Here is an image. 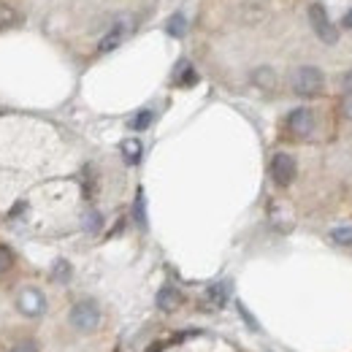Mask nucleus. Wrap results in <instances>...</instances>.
I'll list each match as a JSON object with an SVG mask.
<instances>
[{
	"label": "nucleus",
	"instance_id": "20",
	"mask_svg": "<svg viewBox=\"0 0 352 352\" xmlns=\"http://www.w3.org/2000/svg\"><path fill=\"white\" fill-rule=\"evenodd\" d=\"M8 352H36V344L33 342H16Z\"/></svg>",
	"mask_w": 352,
	"mask_h": 352
},
{
	"label": "nucleus",
	"instance_id": "18",
	"mask_svg": "<svg viewBox=\"0 0 352 352\" xmlns=\"http://www.w3.org/2000/svg\"><path fill=\"white\" fill-rule=\"evenodd\" d=\"M11 265H14V252H11L6 244H0V276L8 274Z\"/></svg>",
	"mask_w": 352,
	"mask_h": 352
},
{
	"label": "nucleus",
	"instance_id": "22",
	"mask_svg": "<svg viewBox=\"0 0 352 352\" xmlns=\"http://www.w3.org/2000/svg\"><path fill=\"white\" fill-rule=\"evenodd\" d=\"M342 114H344L347 120H352V95H347V98L342 100Z\"/></svg>",
	"mask_w": 352,
	"mask_h": 352
},
{
	"label": "nucleus",
	"instance_id": "10",
	"mask_svg": "<svg viewBox=\"0 0 352 352\" xmlns=\"http://www.w3.org/2000/svg\"><path fill=\"white\" fill-rule=\"evenodd\" d=\"M19 22H22V16H19L16 6H11V3H0V33L16 28Z\"/></svg>",
	"mask_w": 352,
	"mask_h": 352
},
{
	"label": "nucleus",
	"instance_id": "16",
	"mask_svg": "<svg viewBox=\"0 0 352 352\" xmlns=\"http://www.w3.org/2000/svg\"><path fill=\"white\" fill-rule=\"evenodd\" d=\"M331 239H333V244H339V247H352V228H347V225L333 228V230H331Z\"/></svg>",
	"mask_w": 352,
	"mask_h": 352
},
{
	"label": "nucleus",
	"instance_id": "14",
	"mask_svg": "<svg viewBox=\"0 0 352 352\" xmlns=\"http://www.w3.org/2000/svg\"><path fill=\"white\" fill-rule=\"evenodd\" d=\"M184 30H187V19H184V14H174V16H168V22H166V33H168L171 38H182V36H184Z\"/></svg>",
	"mask_w": 352,
	"mask_h": 352
},
{
	"label": "nucleus",
	"instance_id": "23",
	"mask_svg": "<svg viewBox=\"0 0 352 352\" xmlns=\"http://www.w3.org/2000/svg\"><path fill=\"white\" fill-rule=\"evenodd\" d=\"M342 89H344L347 95H352V68L342 76Z\"/></svg>",
	"mask_w": 352,
	"mask_h": 352
},
{
	"label": "nucleus",
	"instance_id": "8",
	"mask_svg": "<svg viewBox=\"0 0 352 352\" xmlns=\"http://www.w3.org/2000/svg\"><path fill=\"white\" fill-rule=\"evenodd\" d=\"M182 293L171 287V285H166V287H160V293H157V309L160 311H166V314H174L176 309L182 307Z\"/></svg>",
	"mask_w": 352,
	"mask_h": 352
},
{
	"label": "nucleus",
	"instance_id": "15",
	"mask_svg": "<svg viewBox=\"0 0 352 352\" xmlns=\"http://www.w3.org/2000/svg\"><path fill=\"white\" fill-rule=\"evenodd\" d=\"M152 120H155V114H152L149 109H141V111L131 120V128L133 131H146V128L152 125Z\"/></svg>",
	"mask_w": 352,
	"mask_h": 352
},
{
	"label": "nucleus",
	"instance_id": "3",
	"mask_svg": "<svg viewBox=\"0 0 352 352\" xmlns=\"http://www.w3.org/2000/svg\"><path fill=\"white\" fill-rule=\"evenodd\" d=\"M268 174L274 179L276 187H290L293 179L298 174V166H296V157L287 155V152H276L271 157V166H268Z\"/></svg>",
	"mask_w": 352,
	"mask_h": 352
},
{
	"label": "nucleus",
	"instance_id": "12",
	"mask_svg": "<svg viewBox=\"0 0 352 352\" xmlns=\"http://www.w3.org/2000/svg\"><path fill=\"white\" fill-rule=\"evenodd\" d=\"M225 301H228V287L217 282V285H212L209 290H206V307L209 309H220L225 307Z\"/></svg>",
	"mask_w": 352,
	"mask_h": 352
},
{
	"label": "nucleus",
	"instance_id": "21",
	"mask_svg": "<svg viewBox=\"0 0 352 352\" xmlns=\"http://www.w3.org/2000/svg\"><path fill=\"white\" fill-rule=\"evenodd\" d=\"M98 228H100V214L89 212L87 214V230H98Z\"/></svg>",
	"mask_w": 352,
	"mask_h": 352
},
{
	"label": "nucleus",
	"instance_id": "9",
	"mask_svg": "<svg viewBox=\"0 0 352 352\" xmlns=\"http://www.w3.org/2000/svg\"><path fill=\"white\" fill-rule=\"evenodd\" d=\"M252 85L255 87H261L263 92H274L276 89V71L274 68H268V65H261V68H255L252 71Z\"/></svg>",
	"mask_w": 352,
	"mask_h": 352
},
{
	"label": "nucleus",
	"instance_id": "13",
	"mask_svg": "<svg viewBox=\"0 0 352 352\" xmlns=\"http://www.w3.org/2000/svg\"><path fill=\"white\" fill-rule=\"evenodd\" d=\"M141 155H144V146H141L138 138H125V141H122V157H125L131 166H135V163L141 160Z\"/></svg>",
	"mask_w": 352,
	"mask_h": 352
},
{
	"label": "nucleus",
	"instance_id": "19",
	"mask_svg": "<svg viewBox=\"0 0 352 352\" xmlns=\"http://www.w3.org/2000/svg\"><path fill=\"white\" fill-rule=\"evenodd\" d=\"M135 222L141 225V228H146V212H144V192L138 190V195H135Z\"/></svg>",
	"mask_w": 352,
	"mask_h": 352
},
{
	"label": "nucleus",
	"instance_id": "4",
	"mask_svg": "<svg viewBox=\"0 0 352 352\" xmlns=\"http://www.w3.org/2000/svg\"><path fill=\"white\" fill-rule=\"evenodd\" d=\"M309 25H311L314 36H317L322 44H336V41H339V30L333 28V22L328 19V14H325V8H322L320 3L309 6Z\"/></svg>",
	"mask_w": 352,
	"mask_h": 352
},
{
	"label": "nucleus",
	"instance_id": "11",
	"mask_svg": "<svg viewBox=\"0 0 352 352\" xmlns=\"http://www.w3.org/2000/svg\"><path fill=\"white\" fill-rule=\"evenodd\" d=\"M174 82L179 87H192L195 82H198V74H195V68L187 63V60H182L179 65H176V76Z\"/></svg>",
	"mask_w": 352,
	"mask_h": 352
},
{
	"label": "nucleus",
	"instance_id": "25",
	"mask_svg": "<svg viewBox=\"0 0 352 352\" xmlns=\"http://www.w3.org/2000/svg\"><path fill=\"white\" fill-rule=\"evenodd\" d=\"M146 352H163V342H155V344H152Z\"/></svg>",
	"mask_w": 352,
	"mask_h": 352
},
{
	"label": "nucleus",
	"instance_id": "1",
	"mask_svg": "<svg viewBox=\"0 0 352 352\" xmlns=\"http://www.w3.org/2000/svg\"><path fill=\"white\" fill-rule=\"evenodd\" d=\"M290 89L298 98H317L325 89V74L320 68H314V65H298L290 74Z\"/></svg>",
	"mask_w": 352,
	"mask_h": 352
},
{
	"label": "nucleus",
	"instance_id": "24",
	"mask_svg": "<svg viewBox=\"0 0 352 352\" xmlns=\"http://www.w3.org/2000/svg\"><path fill=\"white\" fill-rule=\"evenodd\" d=\"M342 28H344V30H352V8L347 11V14H344V19H342Z\"/></svg>",
	"mask_w": 352,
	"mask_h": 352
},
{
	"label": "nucleus",
	"instance_id": "6",
	"mask_svg": "<svg viewBox=\"0 0 352 352\" xmlns=\"http://www.w3.org/2000/svg\"><path fill=\"white\" fill-rule=\"evenodd\" d=\"M16 309L25 314V317H41L46 311V298L38 287H25L19 296H16Z\"/></svg>",
	"mask_w": 352,
	"mask_h": 352
},
{
	"label": "nucleus",
	"instance_id": "7",
	"mask_svg": "<svg viewBox=\"0 0 352 352\" xmlns=\"http://www.w3.org/2000/svg\"><path fill=\"white\" fill-rule=\"evenodd\" d=\"M128 28H131V25H128L125 19L114 22V25L106 30V36L98 41V52H100V54H109V52H114L117 46L125 41V36H128Z\"/></svg>",
	"mask_w": 352,
	"mask_h": 352
},
{
	"label": "nucleus",
	"instance_id": "5",
	"mask_svg": "<svg viewBox=\"0 0 352 352\" xmlns=\"http://www.w3.org/2000/svg\"><path fill=\"white\" fill-rule=\"evenodd\" d=\"M287 133L293 135V138H309L314 128H317V120H314V111L311 109H293L290 114H287Z\"/></svg>",
	"mask_w": 352,
	"mask_h": 352
},
{
	"label": "nucleus",
	"instance_id": "2",
	"mask_svg": "<svg viewBox=\"0 0 352 352\" xmlns=\"http://www.w3.org/2000/svg\"><path fill=\"white\" fill-rule=\"evenodd\" d=\"M68 322H71L76 331H82V333L95 331V328L100 325V307H98V301H92V298L76 301V304L71 307V311H68Z\"/></svg>",
	"mask_w": 352,
	"mask_h": 352
},
{
	"label": "nucleus",
	"instance_id": "17",
	"mask_svg": "<svg viewBox=\"0 0 352 352\" xmlns=\"http://www.w3.org/2000/svg\"><path fill=\"white\" fill-rule=\"evenodd\" d=\"M71 265H68V261H54V265H52V276L57 279V282H68L71 279Z\"/></svg>",
	"mask_w": 352,
	"mask_h": 352
}]
</instances>
